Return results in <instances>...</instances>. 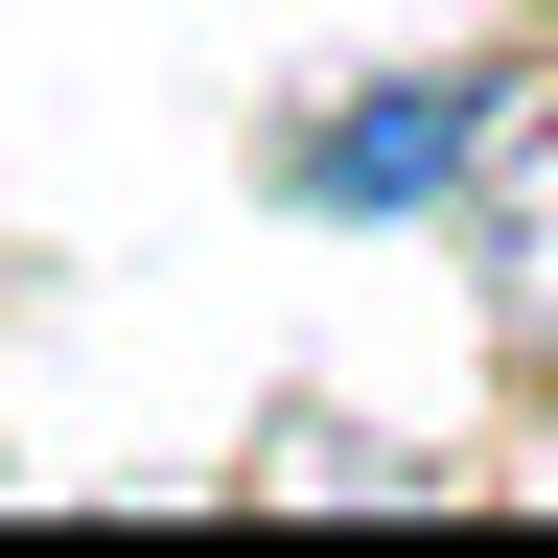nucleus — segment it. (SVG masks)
Listing matches in <instances>:
<instances>
[{"label":"nucleus","mask_w":558,"mask_h":558,"mask_svg":"<svg viewBox=\"0 0 558 558\" xmlns=\"http://www.w3.org/2000/svg\"><path fill=\"white\" fill-rule=\"evenodd\" d=\"M465 279H488V349L558 373V70L488 94V140H465Z\"/></svg>","instance_id":"nucleus-1"},{"label":"nucleus","mask_w":558,"mask_h":558,"mask_svg":"<svg viewBox=\"0 0 558 558\" xmlns=\"http://www.w3.org/2000/svg\"><path fill=\"white\" fill-rule=\"evenodd\" d=\"M488 94H512V70H396V94H349V117L279 140V186H303V209H418V186H465Z\"/></svg>","instance_id":"nucleus-2"}]
</instances>
